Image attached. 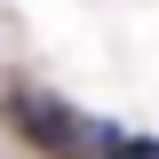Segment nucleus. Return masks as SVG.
<instances>
[{
	"label": "nucleus",
	"instance_id": "1",
	"mask_svg": "<svg viewBox=\"0 0 159 159\" xmlns=\"http://www.w3.org/2000/svg\"><path fill=\"white\" fill-rule=\"evenodd\" d=\"M8 119H16L24 143H40V151H56V159H72L80 135H88V119H80L64 96H48V88H16V96H8Z\"/></svg>",
	"mask_w": 159,
	"mask_h": 159
},
{
	"label": "nucleus",
	"instance_id": "2",
	"mask_svg": "<svg viewBox=\"0 0 159 159\" xmlns=\"http://www.w3.org/2000/svg\"><path fill=\"white\" fill-rule=\"evenodd\" d=\"M111 159H159V135H119Z\"/></svg>",
	"mask_w": 159,
	"mask_h": 159
}]
</instances>
